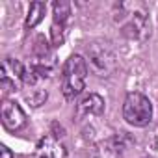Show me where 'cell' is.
Here are the masks:
<instances>
[{
    "label": "cell",
    "mask_w": 158,
    "mask_h": 158,
    "mask_svg": "<svg viewBox=\"0 0 158 158\" xmlns=\"http://www.w3.org/2000/svg\"><path fill=\"white\" fill-rule=\"evenodd\" d=\"M24 78H26V67L13 60V58H6L2 61V89L4 95L8 91H17L24 86Z\"/></svg>",
    "instance_id": "277c9868"
},
{
    "label": "cell",
    "mask_w": 158,
    "mask_h": 158,
    "mask_svg": "<svg viewBox=\"0 0 158 158\" xmlns=\"http://www.w3.org/2000/svg\"><path fill=\"white\" fill-rule=\"evenodd\" d=\"M24 99L30 102V106L37 108V106H41V104L47 101V89H43V88L39 86V82H37V84H26Z\"/></svg>",
    "instance_id": "9c48e42d"
},
{
    "label": "cell",
    "mask_w": 158,
    "mask_h": 158,
    "mask_svg": "<svg viewBox=\"0 0 158 158\" xmlns=\"http://www.w3.org/2000/svg\"><path fill=\"white\" fill-rule=\"evenodd\" d=\"M0 152H2V158H13V154H11V151L6 147V145H2L0 147Z\"/></svg>",
    "instance_id": "7c38bea8"
},
{
    "label": "cell",
    "mask_w": 158,
    "mask_h": 158,
    "mask_svg": "<svg viewBox=\"0 0 158 158\" xmlns=\"http://www.w3.org/2000/svg\"><path fill=\"white\" fill-rule=\"evenodd\" d=\"M88 61L91 71L101 78L110 76L117 67L115 54L106 43H91L88 47Z\"/></svg>",
    "instance_id": "3957f363"
},
{
    "label": "cell",
    "mask_w": 158,
    "mask_h": 158,
    "mask_svg": "<svg viewBox=\"0 0 158 158\" xmlns=\"http://www.w3.org/2000/svg\"><path fill=\"white\" fill-rule=\"evenodd\" d=\"M104 112V99L97 93L86 95L76 106V119L78 121H86L89 117H97Z\"/></svg>",
    "instance_id": "8992f818"
},
{
    "label": "cell",
    "mask_w": 158,
    "mask_h": 158,
    "mask_svg": "<svg viewBox=\"0 0 158 158\" xmlns=\"http://www.w3.org/2000/svg\"><path fill=\"white\" fill-rule=\"evenodd\" d=\"M89 158H123V151L115 139H104L91 149Z\"/></svg>",
    "instance_id": "ba28073f"
},
{
    "label": "cell",
    "mask_w": 158,
    "mask_h": 158,
    "mask_svg": "<svg viewBox=\"0 0 158 158\" xmlns=\"http://www.w3.org/2000/svg\"><path fill=\"white\" fill-rule=\"evenodd\" d=\"M123 117L132 127H147L152 119L151 101L138 91L128 93L125 102H123Z\"/></svg>",
    "instance_id": "7a4b0ae2"
},
{
    "label": "cell",
    "mask_w": 158,
    "mask_h": 158,
    "mask_svg": "<svg viewBox=\"0 0 158 158\" xmlns=\"http://www.w3.org/2000/svg\"><path fill=\"white\" fill-rule=\"evenodd\" d=\"M88 78V61L80 54H73L63 65L61 71V93L67 101H73L80 95Z\"/></svg>",
    "instance_id": "6da1fadb"
},
{
    "label": "cell",
    "mask_w": 158,
    "mask_h": 158,
    "mask_svg": "<svg viewBox=\"0 0 158 158\" xmlns=\"http://www.w3.org/2000/svg\"><path fill=\"white\" fill-rule=\"evenodd\" d=\"M69 15H71V6L67 2H54V24L65 26Z\"/></svg>",
    "instance_id": "8fae6325"
},
{
    "label": "cell",
    "mask_w": 158,
    "mask_h": 158,
    "mask_svg": "<svg viewBox=\"0 0 158 158\" xmlns=\"http://www.w3.org/2000/svg\"><path fill=\"white\" fill-rule=\"evenodd\" d=\"M34 158H63V149L52 136H45L39 139Z\"/></svg>",
    "instance_id": "52a82bcc"
},
{
    "label": "cell",
    "mask_w": 158,
    "mask_h": 158,
    "mask_svg": "<svg viewBox=\"0 0 158 158\" xmlns=\"http://www.w3.org/2000/svg\"><path fill=\"white\" fill-rule=\"evenodd\" d=\"M2 125L10 132L21 130L26 125V115L15 101L4 99V102H2Z\"/></svg>",
    "instance_id": "5b68a950"
},
{
    "label": "cell",
    "mask_w": 158,
    "mask_h": 158,
    "mask_svg": "<svg viewBox=\"0 0 158 158\" xmlns=\"http://www.w3.org/2000/svg\"><path fill=\"white\" fill-rule=\"evenodd\" d=\"M45 11H47L45 2H32V4H30V10H28V17H26V28L37 26V24L41 23Z\"/></svg>",
    "instance_id": "30bf717a"
}]
</instances>
